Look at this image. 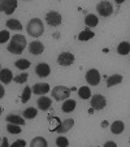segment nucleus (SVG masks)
<instances>
[{"mask_svg":"<svg viewBox=\"0 0 130 147\" xmlns=\"http://www.w3.org/2000/svg\"><path fill=\"white\" fill-rule=\"evenodd\" d=\"M105 104H107V100L103 95L96 94L91 98V106L94 109H103L105 107Z\"/></svg>","mask_w":130,"mask_h":147,"instance_id":"nucleus-9","label":"nucleus"},{"mask_svg":"<svg viewBox=\"0 0 130 147\" xmlns=\"http://www.w3.org/2000/svg\"><path fill=\"white\" fill-rule=\"evenodd\" d=\"M3 146H4V147L8 146V141H7V138H4V139H3Z\"/></svg>","mask_w":130,"mask_h":147,"instance_id":"nucleus-36","label":"nucleus"},{"mask_svg":"<svg viewBox=\"0 0 130 147\" xmlns=\"http://www.w3.org/2000/svg\"><path fill=\"white\" fill-rule=\"evenodd\" d=\"M125 129V124L122 121H115L111 125V131L113 134H121Z\"/></svg>","mask_w":130,"mask_h":147,"instance_id":"nucleus-18","label":"nucleus"},{"mask_svg":"<svg viewBox=\"0 0 130 147\" xmlns=\"http://www.w3.org/2000/svg\"><path fill=\"white\" fill-rule=\"evenodd\" d=\"M69 95H70V90L65 86H56V87H53V90H52V96H53V99L57 100V102L68 99Z\"/></svg>","mask_w":130,"mask_h":147,"instance_id":"nucleus-3","label":"nucleus"},{"mask_svg":"<svg viewBox=\"0 0 130 147\" xmlns=\"http://www.w3.org/2000/svg\"><path fill=\"white\" fill-rule=\"evenodd\" d=\"M94 35H95V34L92 33L90 29H85V30H82L79 34H78V39H79V40H82V42L90 40L91 38H94Z\"/></svg>","mask_w":130,"mask_h":147,"instance_id":"nucleus-22","label":"nucleus"},{"mask_svg":"<svg viewBox=\"0 0 130 147\" xmlns=\"http://www.w3.org/2000/svg\"><path fill=\"white\" fill-rule=\"evenodd\" d=\"M14 146H26V142L24 139H18V141H16L12 144V147H14Z\"/></svg>","mask_w":130,"mask_h":147,"instance_id":"nucleus-33","label":"nucleus"},{"mask_svg":"<svg viewBox=\"0 0 130 147\" xmlns=\"http://www.w3.org/2000/svg\"><path fill=\"white\" fill-rule=\"evenodd\" d=\"M17 8V0H3L0 1V12L5 14H12Z\"/></svg>","mask_w":130,"mask_h":147,"instance_id":"nucleus-5","label":"nucleus"},{"mask_svg":"<svg viewBox=\"0 0 130 147\" xmlns=\"http://www.w3.org/2000/svg\"><path fill=\"white\" fill-rule=\"evenodd\" d=\"M26 47V38L21 34H16V35L12 36L11 43L8 45V51L14 55H18V53H22V51Z\"/></svg>","mask_w":130,"mask_h":147,"instance_id":"nucleus-1","label":"nucleus"},{"mask_svg":"<svg viewBox=\"0 0 130 147\" xmlns=\"http://www.w3.org/2000/svg\"><path fill=\"white\" fill-rule=\"evenodd\" d=\"M31 147H47V141L42 137H35L31 141Z\"/></svg>","mask_w":130,"mask_h":147,"instance_id":"nucleus-25","label":"nucleus"},{"mask_svg":"<svg viewBox=\"0 0 130 147\" xmlns=\"http://www.w3.org/2000/svg\"><path fill=\"white\" fill-rule=\"evenodd\" d=\"M86 81L89 85L96 86L100 82V73L98 72V69H90L89 72L86 73Z\"/></svg>","mask_w":130,"mask_h":147,"instance_id":"nucleus-6","label":"nucleus"},{"mask_svg":"<svg viewBox=\"0 0 130 147\" xmlns=\"http://www.w3.org/2000/svg\"><path fill=\"white\" fill-rule=\"evenodd\" d=\"M3 96H4V87L0 85V99H1Z\"/></svg>","mask_w":130,"mask_h":147,"instance_id":"nucleus-34","label":"nucleus"},{"mask_svg":"<svg viewBox=\"0 0 130 147\" xmlns=\"http://www.w3.org/2000/svg\"><path fill=\"white\" fill-rule=\"evenodd\" d=\"M26 29H28V33L30 34L31 36H35V38L40 36L42 34L44 33V25L42 22V20H39V18L30 20Z\"/></svg>","mask_w":130,"mask_h":147,"instance_id":"nucleus-2","label":"nucleus"},{"mask_svg":"<svg viewBox=\"0 0 130 147\" xmlns=\"http://www.w3.org/2000/svg\"><path fill=\"white\" fill-rule=\"evenodd\" d=\"M30 98H31V89L29 86H26L25 89H24L22 95H21V102H22V103H28L29 100H30Z\"/></svg>","mask_w":130,"mask_h":147,"instance_id":"nucleus-27","label":"nucleus"},{"mask_svg":"<svg viewBox=\"0 0 130 147\" xmlns=\"http://www.w3.org/2000/svg\"><path fill=\"white\" fill-rule=\"evenodd\" d=\"M14 65L18 69H28V68H30V61L26 60V59H21V60H17Z\"/></svg>","mask_w":130,"mask_h":147,"instance_id":"nucleus-28","label":"nucleus"},{"mask_svg":"<svg viewBox=\"0 0 130 147\" xmlns=\"http://www.w3.org/2000/svg\"><path fill=\"white\" fill-rule=\"evenodd\" d=\"M51 104H52V102H51V99L47 96H40L38 99V107L42 111H47L51 107Z\"/></svg>","mask_w":130,"mask_h":147,"instance_id":"nucleus-14","label":"nucleus"},{"mask_svg":"<svg viewBox=\"0 0 130 147\" xmlns=\"http://www.w3.org/2000/svg\"><path fill=\"white\" fill-rule=\"evenodd\" d=\"M28 77H29L28 73H22V74H18L17 77H14L13 80L16 83H25L28 81Z\"/></svg>","mask_w":130,"mask_h":147,"instance_id":"nucleus-30","label":"nucleus"},{"mask_svg":"<svg viewBox=\"0 0 130 147\" xmlns=\"http://www.w3.org/2000/svg\"><path fill=\"white\" fill-rule=\"evenodd\" d=\"M96 11L102 17H108L113 13V7L109 1H100L96 5Z\"/></svg>","mask_w":130,"mask_h":147,"instance_id":"nucleus-4","label":"nucleus"},{"mask_svg":"<svg viewBox=\"0 0 130 147\" xmlns=\"http://www.w3.org/2000/svg\"><path fill=\"white\" fill-rule=\"evenodd\" d=\"M7 28L11 29V30H22V25L20 22L18 20H14V18H11L7 21Z\"/></svg>","mask_w":130,"mask_h":147,"instance_id":"nucleus-21","label":"nucleus"},{"mask_svg":"<svg viewBox=\"0 0 130 147\" xmlns=\"http://www.w3.org/2000/svg\"><path fill=\"white\" fill-rule=\"evenodd\" d=\"M78 96H79L81 99H90V96H91V90L87 86H82L78 90Z\"/></svg>","mask_w":130,"mask_h":147,"instance_id":"nucleus-24","label":"nucleus"},{"mask_svg":"<svg viewBox=\"0 0 130 147\" xmlns=\"http://www.w3.org/2000/svg\"><path fill=\"white\" fill-rule=\"evenodd\" d=\"M43 51H44V46H43V43L39 40L31 42L30 46H29V52L33 53V55H40Z\"/></svg>","mask_w":130,"mask_h":147,"instance_id":"nucleus-12","label":"nucleus"},{"mask_svg":"<svg viewBox=\"0 0 130 147\" xmlns=\"http://www.w3.org/2000/svg\"><path fill=\"white\" fill-rule=\"evenodd\" d=\"M73 125H74V120L73 119H67L65 121H63L61 124H59V128L53 129V130L57 131V133H60V134H63V133L69 131L70 129L73 128Z\"/></svg>","mask_w":130,"mask_h":147,"instance_id":"nucleus-10","label":"nucleus"},{"mask_svg":"<svg viewBox=\"0 0 130 147\" xmlns=\"http://www.w3.org/2000/svg\"><path fill=\"white\" fill-rule=\"evenodd\" d=\"M35 73L39 77H48V74L51 73V68L46 63H39L35 67Z\"/></svg>","mask_w":130,"mask_h":147,"instance_id":"nucleus-11","label":"nucleus"},{"mask_svg":"<svg viewBox=\"0 0 130 147\" xmlns=\"http://www.w3.org/2000/svg\"><path fill=\"white\" fill-rule=\"evenodd\" d=\"M5 120H7V122H11V124L25 125V120H24L21 116H17V115H8Z\"/></svg>","mask_w":130,"mask_h":147,"instance_id":"nucleus-20","label":"nucleus"},{"mask_svg":"<svg viewBox=\"0 0 130 147\" xmlns=\"http://www.w3.org/2000/svg\"><path fill=\"white\" fill-rule=\"evenodd\" d=\"M61 20H63L61 18V14L55 11L48 12L47 16H46V22L51 26H59L61 24Z\"/></svg>","mask_w":130,"mask_h":147,"instance_id":"nucleus-7","label":"nucleus"},{"mask_svg":"<svg viewBox=\"0 0 130 147\" xmlns=\"http://www.w3.org/2000/svg\"><path fill=\"white\" fill-rule=\"evenodd\" d=\"M50 91V85L48 83H35L33 86V92L35 95H44Z\"/></svg>","mask_w":130,"mask_h":147,"instance_id":"nucleus-13","label":"nucleus"},{"mask_svg":"<svg viewBox=\"0 0 130 147\" xmlns=\"http://www.w3.org/2000/svg\"><path fill=\"white\" fill-rule=\"evenodd\" d=\"M98 22H99V20L95 14H87L85 17V24L87 28H95L98 25Z\"/></svg>","mask_w":130,"mask_h":147,"instance_id":"nucleus-17","label":"nucleus"},{"mask_svg":"<svg viewBox=\"0 0 130 147\" xmlns=\"http://www.w3.org/2000/svg\"><path fill=\"white\" fill-rule=\"evenodd\" d=\"M104 146H115V147H116V143H115V142H107Z\"/></svg>","mask_w":130,"mask_h":147,"instance_id":"nucleus-35","label":"nucleus"},{"mask_svg":"<svg viewBox=\"0 0 130 147\" xmlns=\"http://www.w3.org/2000/svg\"><path fill=\"white\" fill-rule=\"evenodd\" d=\"M122 82V77L120 74H113L107 78V87H112L115 85H119Z\"/></svg>","mask_w":130,"mask_h":147,"instance_id":"nucleus-19","label":"nucleus"},{"mask_svg":"<svg viewBox=\"0 0 130 147\" xmlns=\"http://www.w3.org/2000/svg\"><path fill=\"white\" fill-rule=\"evenodd\" d=\"M24 117L25 119H29V120H33L35 119V116L38 115V111H36L35 108H31V107H29V108H26L25 111H24Z\"/></svg>","mask_w":130,"mask_h":147,"instance_id":"nucleus-26","label":"nucleus"},{"mask_svg":"<svg viewBox=\"0 0 130 147\" xmlns=\"http://www.w3.org/2000/svg\"><path fill=\"white\" fill-rule=\"evenodd\" d=\"M12 80H13V76H12V72L9 69L0 70V81L3 83H11Z\"/></svg>","mask_w":130,"mask_h":147,"instance_id":"nucleus-15","label":"nucleus"},{"mask_svg":"<svg viewBox=\"0 0 130 147\" xmlns=\"http://www.w3.org/2000/svg\"><path fill=\"white\" fill-rule=\"evenodd\" d=\"M7 130H8V133H11V134H20L21 133V126L9 122L8 126H7Z\"/></svg>","mask_w":130,"mask_h":147,"instance_id":"nucleus-29","label":"nucleus"},{"mask_svg":"<svg viewBox=\"0 0 130 147\" xmlns=\"http://www.w3.org/2000/svg\"><path fill=\"white\" fill-rule=\"evenodd\" d=\"M75 102L74 100H72V99H68V100H65L64 102V104H63V112H65V113H69V112H73L75 109Z\"/></svg>","mask_w":130,"mask_h":147,"instance_id":"nucleus-16","label":"nucleus"},{"mask_svg":"<svg viewBox=\"0 0 130 147\" xmlns=\"http://www.w3.org/2000/svg\"><path fill=\"white\" fill-rule=\"evenodd\" d=\"M73 61H74V55L70 52H63L57 57V63L63 67H69L70 64H73Z\"/></svg>","mask_w":130,"mask_h":147,"instance_id":"nucleus-8","label":"nucleus"},{"mask_svg":"<svg viewBox=\"0 0 130 147\" xmlns=\"http://www.w3.org/2000/svg\"><path fill=\"white\" fill-rule=\"evenodd\" d=\"M56 144H57L59 147H67V146H69V141H68L65 137H57Z\"/></svg>","mask_w":130,"mask_h":147,"instance_id":"nucleus-31","label":"nucleus"},{"mask_svg":"<svg viewBox=\"0 0 130 147\" xmlns=\"http://www.w3.org/2000/svg\"><path fill=\"white\" fill-rule=\"evenodd\" d=\"M1 111H3V109H1V107H0V113H1Z\"/></svg>","mask_w":130,"mask_h":147,"instance_id":"nucleus-37","label":"nucleus"},{"mask_svg":"<svg viewBox=\"0 0 130 147\" xmlns=\"http://www.w3.org/2000/svg\"><path fill=\"white\" fill-rule=\"evenodd\" d=\"M9 33L7 30H3V31H0V45H1V43H5L7 40H8L9 39Z\"/></svg>","mask_w":130,"mask_h":147,"instance_id":"nucleus-32","label":"nucleus"},{"mask_svg":"<svg viewBox=\"0 0 130 147\" xmlns=\"http://www.w3.org/2000/svg\"><path fill=\"white\" fill-rule=\"evenodd\" d=\"M0 65H1V64H0Z\"/></svg>","mask_w":130,"mask_h":147,"instance_id":"nucleus-38","label":"nucleus"},{"mask_svg":"<svg viewBox=\"0 0 130 147\" xmlns=\"http://www.w3.org/2000/svg\"><path fill=\"white\" fill-rule=\"evenodd\" d=\"M129 51H130L129 42H121L119 45V47H117V52H119L120 55H127Z\"/></svg>","mask_w":130,"mask_h":147,"instance_id":"nucleus-23","label":"nucleus"}]
</instances>
